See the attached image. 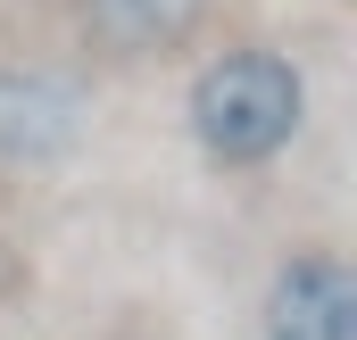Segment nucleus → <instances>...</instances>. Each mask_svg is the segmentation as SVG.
Wrapping results in <instances>:
<instances>
[{
    "mask_svg": "<svg viewBox=\"0 0 357 340\" xmlns=\"http://www.w3.org/2000/svg\"><path fill=\"white\" fill-rule=\"evenodd\" d=\"M183 125L199 141V158L225 174L274 167L299 133H307V67L274 42H225L183 100Z\"/></svg>",
    "mask_w": 357,
    "mask_h": 340,
    "instance_id": "f257e3e1",
    "label": "nucleus"
},
{
    "mask_svg": "<svg viewBox=\"0 0 357 340\" xmlns=\"http://www.w3.org/2000/svg\"><path fill=\"white\" fill-rule=\"evenodd\" d=\"M100 91L75 59L17 50L0 59V174H50L84 150Z\"/></svg>",
    "mask_w": 357,
    "mask_h": 340,
    "instance_id": "f03ea898",
    "label": "nucleus"
},
{
    "mask_svg": "<svg viewBox=\"0 0 357 340\" xmlns=\"http://www.w3.org/2000/svg\"><path fill=\"white\" fill-rule=\"evenodd\" d=\"M258 340H357V265L333 241H307L266 274Z\"/></svg>",
    "mask_w": 357,
    "mask_h": 340,
    "instance_id": "7ed1b4c3",
    "label": "nucleus"
},
{
    "mask_svg": "<svg viewBox=\"0 0 357 340\" xmlns=\"http://www.w3.org/2000/svg\"><path fill=\"white\" fill-rule=\"evenodd\" d=\"M75 8V42L84 59H108V67H142V59H167L183 50L216 0H67Z\"/></svg>",
    "mask_w": 357,
    "mask_h": 340,
    "instance_id": "20e7f679",
    "label": "nucleus"
},
{
    "mask_svg": "<svg viewBox=\"0 0 357 340\" xmlns=\"http://www.w3.org/2000/svg\"><path fill=\"white\" fill-rule=\"evenodd\" d=\"M116 340H142V332H116Z\"/></svg>",
    "mask_w": 357,
    "mask_h": 340,
    "instance_id": "39448f33",
    "label": "nucleus"
}]
</instances>
